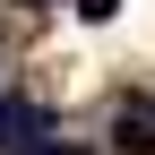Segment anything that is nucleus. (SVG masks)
Wrapping results in <instances>:
<instances>
[{"label": "nucleus", "mask_w": 155, "mask_h": 155, "mask_svg": "<svg viewBox=\"0 0 155 155\" xmlns=\"http://www.w3.org/2000/svg\"><path fill=\"white\" fill-rule=\"evenodd\" d=\"M43 104H35V95H0V155H17L26 138H43Z\"/></svg>", "instance_id": "nucleus-1"}, {"label": "nucleus", "mask_w": 155, "mask_h": 155, "mask_svg": "<svg viewBox=\"0 0 155 155\" xmlns=\"http://www.w3.org/2000/svg\"><path fill=\"white\" fill-rule=\"evenodd\" d=\"M112 9H121V0H78V17H86V26H104Z\"/></svg>", "instance_id": "nucleus-3"}, {"label": "nucleus", "mask_w": 155, "mask_h": 155, "mask_svg": "<svg viewBox=\"0 0 155 155\" xmlns=\"http://www.w3.org/2000/svg\"><path fill=\"white\" fill-rule=\"evenodd\" d=\"M112 147L121 155H155V112H121L112 121Z\"/></svg>", "instance_id": "nucleus-2"}, {"label": "nucleus", "mask_w": 155, "mask_h": 155, "mask_svg": "<svg viewBox=\"0 0 155 155\" xmlns=\"http://www.w3.org/2000/svg\"><path fill=\"white\" fill-rule=\"evenodd\" d=\"M17 155H78V147H61V138H26Z\"/></svg>", "instance_id": "nucleus-4"}]
</instances>
